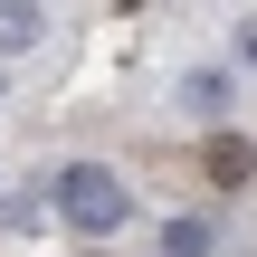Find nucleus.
<instances>
[{"label": "nucleus", "mask_w": 257, "mask_h": 257, "mask_svg": "<svg viewBox=\"0 0 257 257\" xmlns=\"http://www.w3.org/2000/svg\"><path fill=\"white\" fill-rule=\"evenodd\" d=\"M48 200H57V219H67L76 238H114V229L134 219V200H124V181H114L105 162H67Z\"/></svg>", "instance_id": "nucleus-1"}, {"label": "nucleus", "mask_w": 257, "mask_h": 257, "mask_svg": "<svg viewBox=\"0 0 257 257\" xmlns=\"http://www.w3.org/2000/svg\"><path fill=\"white\" fill-rule=\"evenodd\" d=\"M229 95H238V86H229V67H191V76H181V114H200V124H219V114H229Z\"/></svg>", "instance_id": "nucleus-2"}, {"label": "nucleus", "mask_w": 257, "mask_h": 257, "mask_svg": "<svg viewBox=\"0 0 257 257\" xmlns=\"http://www.w3.org/2000/svg\"><path fill=\"white\" fill-rule=\"evenodd\" d=\"M38 29H48V19H38L29 0H0V57H10V48H38Z\"/></svg>", "instance_id": "nucleus-3"}, {"label": "nucleus", "mask_w": 257, "mask_h": 257, "mask_svg": "<svg viewBox=\"0 0 257 257\" xmlns=\"http://www.w3.org/2000/svg\"><path fill=\"white\" fill-rule=\"evenodd\" d=\"M210 248H219L210 219H172V229H162V257H210Z\"/></svg>", "instance_id": "nucleus-4"}, {"label": "nucleus", "mask_w": 257, "mask_h": 257, "mask_svg": "<svg viewBox=\"0 0 257 257\" xmlns=\"http://www.w3.org/2000/svg\"><path fill=\"white\" fill-rule=\"evenodd\" d=\"M210 172H219V181H248V143L219 134V143H210Z\"/></svg>", "instance_id": "nucleus-5"}, {"label": "nucleus", "mask_w": 257, "mask_h": 257, "mask_svg": "<svg viewBox=\"0 0 257 257\" xmlns=\"http://www.w3.org/2000/svg\"><path fill=\"white\" fill-rule=\"evenodd\" d=\"M38 219V191H0V229H29Z\"/></svg>", "instance_id": "nucleus-6"}, {"label": "nucleus", "mask_w": 257, "mask_h": 257, "mask_svg": "<svg viewBox=\"0 0 257 257\" xmlns=\"http://www.w3.org/2000/svg\"><path fill=\"white\" fill-rule=\"evenodd\" d=\"M238 57H248V67H257V19H238Z\"/></svg>", "instance_id": "nucleus-7"}, {"label": "nucleus", "mask_w": 257, "mask_h": 257, "mask_svg": "<svg viewBox=\"0 0 257 257\" xmlns=\"http://www.w3.org/2000/svg\"><path fill=\"white\" fill-rule=\"evenodd\" d=\"M0 95H10V76H0Z\"/></svg>", "instance_id": "nucleus-8"}]
</instances>
